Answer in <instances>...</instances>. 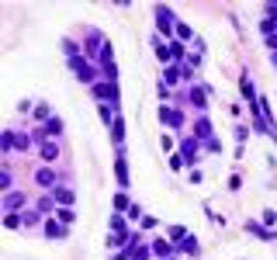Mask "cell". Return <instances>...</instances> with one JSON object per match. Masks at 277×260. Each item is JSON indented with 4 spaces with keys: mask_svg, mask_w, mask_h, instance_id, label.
I'll return each instance as SVG.
<instances>
[{
    "mask_svg": "<svg viewBox=\"0 0 277 260\" xmlns=\"http://www.w3.org/2000/svg\"><path fill=\"white\" fill-rule=\"evenodd\" d=\"M246 229H250V233H257L260 240H274V236H271V233H267L264 226H257V222H246Z\"/></svg>",
    "mask_w": 277,
    "mask_h": 260,
    "instance_id": "obj_21",
    "label": "cell"
},
{
    "mask_svg": "<svg viewBox=\"0 0 277 260\" xmlns=\"http://www.w3.org/2000/svg\"><path fill=\"white\" fill-rule=\"evenodd\" d=\"M149 254H152V247H138L136 254H132V260H149Z\"/></svg>",
    "mask_w": 277,
    "mask_h": 260,
    "instance_id": "obj_24",
    "label": "cell"
},
{
    "mask_svg": "<svg viewBox=\"0 0 277 260\" xmlns=\"http://www.w3.org/2000/svg\"><path fill=\"white\" fill-rule=\"evenodd\" d=\"M42 160H45V163L59 160V146H56V142H42Z\"/></svg>",
    "mask_w": 277,
    "mask_h": 260,
    "instance_id": "obj_16",
    "label": "cell"
},
{
    "mask_svg": "<svg viewBox=\"0 0 277 260\" xmlns=\"http://www.w3.org/2000/svg\"><path fill=\"white\" fill-rule=\"evenodd\" d=\"M267 49L277 56V31H274V35H267Z\"/></svg>",
    "mask_w": 277,
    "mask_h": 260,
    "instance_id": "obj_28",
    "label": "cell"
},
{
    "mask_svg": "<svg viewBox=\"0 0 277 260\" xmlns=\"http://www.w3.org/2000/svg\"><path fill=\"white\" fill-rule=\"evenodd\" d=\"M159 122H166V125L180 129V125H184V115H180V111H173V108H159Z\"/></svg>",
    "mask_w": 277,
    "mask_h": 260,
    "instance_id": "obj_7",
    "label": "cell"
},
{
    "mask_svg": "<svg viewBox=\"0 0 277 260\" xmlns=\"http://www.w3.org/2000/svg\"><path fill=\"white\" fill-rule=\"evenodd\" d=\"M21 205H24V195H21V191H7V198H3V212H7V215H17Z\"/></svg>",
    "mask_w": 277,
    "mask_h": 260,
    "instance_id": "obj_4",
    "label": "cell"
},
{
    "mask_svg": "<svg viewBox=\"0 0 277 260\" xmlns=\"http://www.w3.org/2000/svg\"><path fill=\"white\" fill-rule=\"evenodd\" d=\"M191 38H194V31H191V28L180 21V24H177V42H191Z\"/></svg>",
    "mask_w": 277,
    "mask_h": 260,
    "instance_id": "obj_20",
    "label": "cell"
},
{
    "mask_svg": "<svg viewBox=\"0 0 277 260\" xmlns=\"http://www.w3.org/2000/svg\"><path fill=\"white\" fill-rule=\"evenodd\" d=\"M35 118H38V122H49L52 115H49V108H45V104H35Z\"/></svg>",
    "mask_w": 277,
    "mask_h": 260,
    "instance_id": "obj_22",
    "label": "cell"
},
{
    "mask_svg": "<svg viewBox=\"0 0 277 260\" xmlns=\"http://www.w3.org/2000/svg\"><path fill=\"white\" fill-rule=\"evenodd\" d=\"M170 240H187V233H184L180 226H173V229H170Z\"/></svg>",
    "mask_w": 277,
    "mask_h": 260,
    "instance_id": "obj_27",
    "label": "cell"
},
{
    "mask_svg": "<svg viewBox=\"0 0 277 260\" xmlns=\"http://www.w3.org/2000/svg\"><path fill=\"white\" fill-rule=\"evenodd\" d=\"M56 219H59L63 226H73V222H76V212H73V208H59V212H56Z\"/></svg>",
    "mask_w": 277,
    "mask_h": 260,
    "instance_id": "obj_19",
    "label": "cell"
},
{
    "mask_svg": "<svg viewBox=\"0 0 277 260\" xmlns=\"http://www.w3.org/2000/svg\"><path fill=\"white\" fill-rule=\"evenodd\" d=\"M156 28H159L163 35L173 31V10H170V7H156Z\"/></svg>",
    "mask_w": 277,
    "mask_h": 260,
    "instance_id": "obj_3",
    "label": "cell"
},
{
    "mask_svg": "<svg viewBox=\"0 0 277 260\" xmlns=\"http://www.w3.org/2000/svg\"><path fill=\"white\" fill-rule=\"evenodd\" d=\"M21 222H24V226H35V222H38V212H24V219H21Z\"/></svg>",
    "mask_w": 277,
    "mask_h": 260,
    "instance_id": "obj_26",
    "label": "cell"
},
{
    "mask_svg": "<svg viewBox=\"0 0 277 260\" xmlns=\"http://www.w3.org/2000/svg\"><path fill=\"white\" fill-rule=\"evenodd\" d=\"M170 260H177V257H170Z\"/></svg>",
    "mask_w": 277,
    "mask_h": 260,
    "instance_id": "obj_29",
    "label": "cell"
},
{
    "mask_svg": "<svg viewBox=\"0 0 277 260\" xmlns=\"http://www.w3.org/2000/svg\"><path fill=\"white\" fill-rule=\"evenodd\" d=\"M184 160H187V163H194V160H198V139H194V135H187V139H184Z\"/></svg>",
    "mask_w": 277,
    "mask_h": 260,
    "instance_id": "obj_12",
    "label": "cell"
},
{
    "mask_svg": "<svg viewBox=\"0 0 277 260\" xmlns=\"http://www.w3.org/2000/svg\"><path fill=\"white\" fill-rule=\"evenodd\" d=\"M35 181H38L42 188H49V191H52V184H56V174H52V167H42V170L35 174Z\"/></svg>",
    "mask_w": 277,
    "mask_h": 260,
    "instance_id": "obj_14",
    "label": "cell"
},
{
    "mask_svg": "<svg viewBox=\"0 0 277 260\" xmlns=\"http://www.w3.org/2000/svg\"><path fill=\"white\" fill-rule=\"evenodd\" d=\"M90 94H94L97 101H111V108H118V87H115L111 80H97V83L90 87Z\"/></svg>",
    "mask_w": 277,
    "mask_h": 260,
    "instance_id": "obj_1",
    "label": "cell"
},
{
    "mask_svg": "<svg viewBox=\"0 0 277 260\" xmlns=\"http://www.w3.org/2000/svg\"><path fill=\"white\" fill-rule=\"evenodd\" d=\"M69 66H73V73H76V76H80L83 83H90V87L97 83V73H94V66L87 63L83 56H69Z\"/></svg>",
    "mask_w": 277,
    "mask_h": 260,
    "instance_id": "obj_2",
    "label": "cell"
},
{
    "mask_svg": "<svg viewBox=\"0 0 277 260\" xmlns=\"http://www.w3.org/2000/svg\"><path fill=\"white\" fill-rule=\"evenodd\" d=\"M191 104H194L198 111H205V108H208V104H205V90H201V87H191Z\"/></svg>",
    "mask_w": 277,
    "mask_h": 260,
    "instance_id": "obj_17",
    "label": "cell"
},
{
    "mask_svg": "<svg viewBox=\"0 0 277 260\" xmlns=\"http://www.w3.org/2000/svg\"><path fill=\"white\" fill-rule=\"evenodd\" d=\"M180 80H184V66H166L163 69V87H173Z\"/></svg>",
    "mask_w": 277,
    "mask_h": 260,
    "instance_id": "obj_6",
    "label": "cell"
},
{
    "mask_svg": "<svg viewBox=\"0 0 277 260\" xmlns=\"http://www.w3.org/2000/svg\"><path fill=\"white\" fill-rule=\"evenodd\" d=\"M38 212H52V215H56V212H59V208H56V205H52V198H42V201H38Z\"/></svg>",
    "mask_w": 277,
    "mask_h": 260,
    "instance_id": "obj_23",
    "label": "cell"
},
{
    "mask_svg": "<svg viewBox=\"0 0 277 260\" xmlns=\"http://www.w3.org/2000/svg\"><path fill=\"white\" fill-rule=\"evenodd\" d=\"M14 146H17V149H21V153H24V149H28V146H31V139H28V135H17V139H14Z\"/></svg>",
    "mask_w": 277,
    "mask_h": 260,
    "instance_id": "obj_25",
    "label": "cell"
},
{
    "mask_svg": "<svg viewBox=\"0 0 277 260\" xmlns=\"http://www.w3.org/2000/svg\"><path fill=\"white\" fill-rule=\"evenodd\" d=\"M156 56H159V63H170V59H173L170 42H159V38H156Z\"/></svg>",
    "mask_w": 277,
    "mask_h": 260,
    "instance_id": "obj_15",
    "label": "cell"
},
{
    "mask_svg": "<svg viewBox=\"0 0 277 260\" xmlns=\"http://www.w3.org/2000/svg\"><path fill=\"white\" fill-rule=\"evenodd\" d=\"M45 236H49V240H63V236H66V226L56 222V219H45Z\"/></svg>",
    "mask_w": 277,
    "mask_h": 260,
    "instance_id": "obj_9",
    "label": "cell"
},
{
    "mask_svg": "<svg viewBox=\"0 0 277 260\" xmlns=\"http://www.w3.org/2000/svg\"><path fill=\"white\" fill-rule=\"evenodd\" d=\"M111 139L122 146V139H125V122H122V118H115V122H111Z\"/></svg>",
    "mask_w": 277,
    "mask_h": 260,
    "instance_id": "obj_18",
    "label": "cell"
},
{
    "mask_svg": "<svg viewBox=\"0 0 277 260\" xmlns=\"http://www.w3.org/2000/svg\"><path fill=\"white\" fill-rule=\"evenodd\" d=\"M115 170H118V184L129 188V167H125V153H122V149H118V163H115Z\"/></svg>",
    "mask_w": 277,
    "mask_h": 260,
    "instance_id": "obj_13",
    "label": "cell"
},
{
    "mask_svg": "<svg viewBox=\"0 0 277 260\" xmlns=\"http://www.w3.org/2000/svg\"><path fill=\"white\" fill-rule=\"evenodd\" d=\"M177 254H187V257H198V254H201V247H198V240H194V236H187V240H180V247H177Z\"/></svg>",
    "mask_w": 277,
    "mask_h": 260,
    "instance_id": "obj_10",
    "label": "cell"
},
{
    "mask_svg": "<svg viewBox=\"0 0 277 260\" xmlns=\"http://www.w3.org/2000/svg\"><path fill=\"white\" fill-rule=\"evenodd\" d=\"M52 198H56V201H59V205H63V208H69V205H73V201H76V195H73V191H69V188H52Z\"/></svg>",
    "mask_w": 277,
    "mask_h": 260,
    "instance_id": "obj_11",
    "label": "cell"
},
{
    "mask_svg": "<svg viewBox=\"0 0 277 260\" xmlns=\"http://www.w3.org/2000/svg\"><path fill=\"white\" fill-rule=\"evenodd\" d=\"M152 254H156V257H173V254H177V247H173V243H170V240H152Z\"/></svg>",
    "mask_w": 277,
    "mask_h": 260,
    "instance_id": "obj_8",
    "label": "cell"
},
{
    "mask_svg": "<svg viewBox=\"0 0 277 260\" xmlns=\"http://www.w3.org/2000/svg\"><path fill=\"white\" fill-rule=\"evenodd\" d=\"M194 139H198V142H208V139H215V135H211V122H208L205 115L194 122Z\"/></svg>",
    "mask_w": 277,
    "mask_h": 260,
    "instance_id": "obj_5",
    "label": "cell"
}]
</instances>
